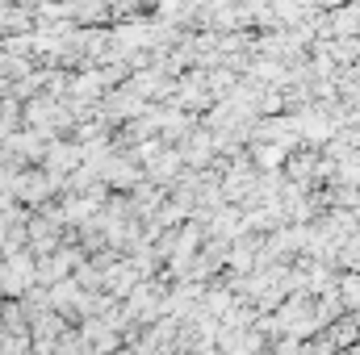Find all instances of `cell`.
Here are the masks:
<instances>
[{
    "instance_id": "1",
    "label": "cell",
    "mask_w": 360,
    "mask_h": 355,
    "mask_svg": "<svg viewBox=\"0 0 360 355\" xmlns=\"http://www.w3.org/2000/svg\"><path fill=\"white\" fill-rule=\"evenodd\" d=\"M8 21H17L21 29H30V13H17V17H8ZM0 25H4V13H0Z\"/></svg>"
}]
</instances>
